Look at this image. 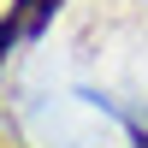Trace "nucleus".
I'll return each mask as SVG.
<instances>
[{
	"instance_id": "f257e3e1",
	"label": "nucleus",
	"mask_w": 148,
	"mask_h": 148,
	"mask_svg": "<svg viewBox=\"0 0 148 148\" xmlns=\"http://www.w3.org/2000/svg\"><path fill=\"white\" fill-rule=\"evenodd\" d=\"M18 36H24V24H18V18H0V59H6V47L18 42Z\"/></svg>"
}]
</instances>
